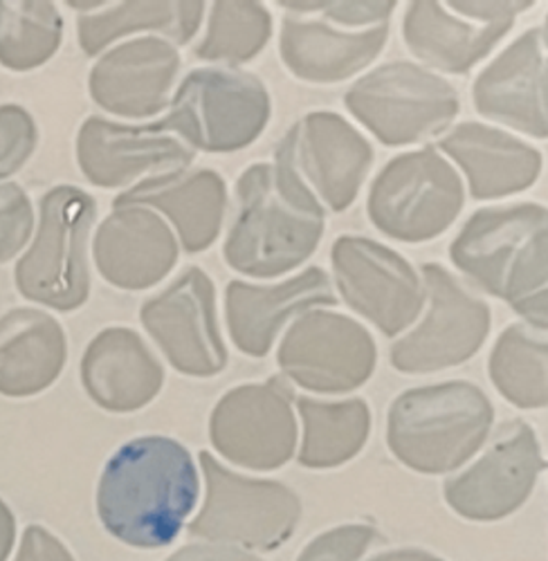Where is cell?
<instances>
[{"label": "cell", "mask_w": 548, "mask_h": 561, "mask_svg": "<svg viewBox=\"0 0 548 561\" xmlns=\"http://www.w3.org/2000/svg\"><path fill=\"white\" fill-rule=\"evenodd\" d=\"M295 126L274 151V162H256L237 182L239 211L222 256L232 270L274 278L297 270L324 237V207L295 162Z\"/></svg>", "instance_id": "cell-1"}, {"label": "cell", "mask_w": 548, "mask_h": 561, "mask_svg": "<svg viewBox=\"0 0 548 561\" xmlns=\"http://www.w3.org/2000/svg\"><path fill=\"white\" fill-rule=\"evenodd\" d=\"M198 501V472L185 445L142 436L122 445L98 485L100 522L130 548L169 546Z\"/></svg>", "instance_id": "cell-2"}, {"label": "cell", "mask_w": 548, "mask_h": 561, "mask_svg": "<svg viewBox=\"0 0 548 561\" xmlns=\"http://www.w3.org/2000/svg\"><path fill=\"white\" fill-rule=\"evenodd\" d=\"M546 227L541 205L486 207L470 216L449 248L456 267L541 333L548 325Z\"/></svg>", "instance_id": "cell-3"}, {"label": "cell", "mask_w": 548, "mask_h": 561, "mask_svg": "<svg viewBox=\"0 0 548 561\" xmlns=\"http://www.w3.org/2000/svg\"><path fill=\"white\" fill-rule=\"evenodd\" d=\"M492 420L488 396L470 382L409 389L389 407L387 445L414 472L447 474L479 451Z\"/></svg>", "instance_id": "cell-4"}, {"label": "cell", "mask_w": 548, "mask_h": 561, "mask_svg": "<svg viewBox=\"0 0 548 561\" xmlns=\"http://www.w3.org/2000/svg\"><path fill=\"white\" fill-rule=\"evenodd\" d=\"M38 211L36 237L16 263L14 284L34 304L72 312L90 297L88 239L98 203L79 186L59 184L41 198Z\"/></svg>", "instance_id": "cell-5"}, {"label": "cell", "mask_w": 548, "mask_h": 561, "mask_svg": "<svg viewBox=\"0 0 548 561\" xmlns=\"http://www.w3.org/2000/svg\"><path fill=\"white\" fill-rule=\"evenodd\" d=\"M270 115V92L256 75L198 68L180 83L167 119L194 151L232 153L254 142Z\"/></svg>", "instance_id": "cell-6"}, {"label": "cell", "mask_w": 548, "mask_h": 561, "mask_svg": "<svg viewBox=\"0 0 548 561\" xmlns=\"http://www.w3.org/2000/svg\"><path fill=\"white\" fill-rule=\"evenodd\" d=\"M344 104L387 147L423 142L459 115L461 106L452 83L407 61L380 66L355 81Z\"/></svg>", "instance_id": "cell-7"}, {"label": "cell", "mask_w": 548, "mask_h": 561, "mask_svg": "<svg viewBox=\"0 0 548 561\" xmlns=\"http://www.w3.org/2000/svg\"><path fill=\"white\" fill-rule=\"evenodd\" d=\"M464 203L459 173L430 147L387 162L372 184L367 214L387 237L425 243L441 237L461 214Z\"/></svg>", "instance_id": "cell-8"}, {"label": "cell", "mask_w": 548, "mask_h": 561, "mask_svg": "<svg viewBox=\"0 0 548 561\" xmlns=\"http://www.w3.org/2000/svg\"><path fill=\"white\" fill-rule=\"evenodd\" d=\"M205 503L190 526L192 537L243 543L267 552L286 543L301 519L299 496L279 481L248 479L201 451Z\"/></svg>", "instance_id": "cell-9"}, {"label": "cell", "mask_w": 548, "mask_h": 561, "mask_svg": "<svg viewBox=\"0 0 548 561\" xmlns=\"http://www.w3.org/2000/svg\"><path fill=\"white\" fill-rule=\"evenodd\" d=\"M533 5V0H419L404 12L402 36L411 55L423 64L449 75H468L511 32L513 21Z\"/></svg>", "instance_id": "cell-10"}, {"label": "cell", "mask_w": 548, "mask_h": 561, "mask_svg": "<svg viewBox=\"0 0 548 561\" xmlns=\"http://www.w3.org/2000/svg\"><path fill=\"white\" fill-rule=\"evenodd\" d=\"M293 400L295 393L282 378L227 391L209 417L212 445L246 470H279L297 447Z\"/></svg>", "instance_id": "cell-11"}, {"label": "cell", "mask_w": 548, "mask_h": 561, "mask_svg": "<svg viewBox=\"0 0 548 561\" xmlns=\"http://www.w3.org/2000/svg\"><path fill=\"white\" fill-rule=\"evenodd\" d=\"M378 351L355 319L327 310L304 312L286 333L277 362L286 376L315 393H349L376 370Z\"/></svg>", "instance_id": "cell-12"}, {"label": "cell", "mask_w": 548, "mask_h": 561, "mask_svg": "<svg viewBox=\"0 0 548 561\" xmlns=\"http://www.w3.org/2000/svg\"><path fill=\"white\" fill-rule=\"evenodd\" d=\"M430 312L416 331L393 344L391 366L400 373H436L475 357L490 333V308L464 290L443 265L421 267Z\"/></svg>", "instance_id": "cell-13"}, {"label": "cell", "mask_w": 548, "mask_h": 561, "mask_svg": "<svg viewBox=\"0 0 548 561\" xmlns=\"http://www.w3.org/2000/svg\"><path fill=\"white\" fill-rule=\"evenodd\" d=\"M331 263L342 299L385 335L393 337L419 319L425 288L398 252L364 237H340Z\"/></svg>", "instance_id": "cell-14"}, {"label": "cell", "mask_w": 548, "mask_h": 561, "mask_svg": "<svg viewBox=\"0 0 548 561\" xmlns=\"http://www.w3.org/2000/svg\"><path fill=\"white\" fill-rule=\"evenodd\" d=\"M140 321L175 370L194 378L225 370L227 348L218 331L216 290L205 270L187 267L142 306Z\"/></svg>", "instance_id": "cell-15"}, {"label": "cell", "mask_w": 548, "mask_h": 561, "mask_svg": "<svg viewBox=\"0 0 548 561\" xmlns=\"http://www.w3.org/2000/svg\"><path fill=\"white\" fill-rule=\"evenodd\" d=\"M544 465L533 427L515 420L496 432L490 449L470 470L445 483L443 494L464 519H504L526 503Z\"/></svg>", "instance_id": "cell-16"}, {"label": "cell", "mask_w": 548, "mask_h": 561, "mask_svg": "<svg viewBox=\"0 0 548 561\" xmlns=\"http://www.w3.org/2000/svg\"><path fill=\"white\" fill-rule=\"evenodd\" d=\"M196 151L164 117L147 126H124L88 117L77 135V162L88 182L102 190L130 184L151 171L187 169Z\"/></svg>", "instance_id": "cell-17"}, {"label": "cell", "mask_w": 548, "mask_h": 561, "mask_svg": "<svg viewBox=\"0 0 548 561\" xmlns=\"http://www.w3.org/2000/svg\"><path fill=\"white\" fill-rule=\"evenodd\" d=\"M180 72V53L171 41L147 36L126 41L90 70L93 102L119 117L142 119L169 106Z\"/></svg>", "instance_id": "cell-18"}, {"label": "cell", "mask_w": 548, "mask_h": 561, "mask_svg": "<svg viewBox=\"0 0 548 561\" xmlns=\"http://www.w3.org/2000/svg\"><path fill=\"white\" fill-rule=\"evenodd\" d=\"M477 111L535 139H546V25L524 32L475 81Z\"/></svg>", "instance_id": "cell-19"}, {"label": "cell", "mask_w": 548, "mask_h": 561, "mask_svg": "<svg viewBox=\"0 0 548 561\" xmlns=\"http://www.w3.org/2000/svg\"><path fill=\"white\" fill-rule=\"evenodd\" d=\"M93 256L100 274L119 290L158 286L178 263V241L169 225L147 207H117L95 233Z\"/></svg>", "instance_id": "cell-20"}, {"label": "cell", "mask_w": 548, "mask_h": 561, "mask_svg": "<svg viewBox=\"0 0 548 561\" xmlns=\"http://www.w3.org/2000/svg\"><path fill=\"white\" fill-rule=\"evenodd\" d=\"M295 162L317 196L333 211H344L369 175L374 149L342 115L315 111L295 124Z\"/></svg>", "instance_id": "cell-21"}, {"label": "cell", "mask_w": 548, "mask_h": 561, "mask_svg": "<svg viewBox=\"0 0 548 561\" xmlns=\"http://www.w3.org/2000/svg\"><path fill=\"white\" fill-rule=\"evenodd\" d=\"M335 304L329 274L322 267H308L286 284L267 288L232 280L225 290V319L241 353L265 357L290 317L312 306Z\"/></svg>", "instance_id": "cell-22"}, {"label": "cell", "mask_w": 548, "mask_h": 561, "mask_svg": "<svg viewBox=\"0 0 548 561\" xmlns=\"http://www.w3.org/2000/svg\"><path fill=\"white\" fill-rule=\"evenodd\" d=\"M81 385L98 407L130 413L156 400L164 368L140 335L113 325L88 344L81 357Z\"/></svg>", "instance_id": "cell-23"}, {"label": "cell", "mask_w": 548, "mask_h": 561, "mask_svg": "<svg viewBox=\"0 0 548 561\" xmlns=\"http://www.w3.org/2000/svg\"><path fill=\"white\" fill-rule=\"evenodd\" d=\"M117 207L162 211L178 229L182 248L196 254L218 239L227 209V186L216 171L180 169L135 184L115 198L113 209Z\"/></svg>", "instance_id": "cell-24"}, {"label": "cell", "mask_w": 548, "mask_h": 561, "mask_svg": "<svg viewBox=\"0 0 548 561\" xmlns=\"http://www.w3.org/2000/svg\"><path fill=\"white\" fill-rule=\"evenodd\" d=\"M389 23L349 30L317 19L284 16L279 53L284 66L308 83H338L376 61L385 50Z\"/></svg>", "instance_id": "cell-25"}, {"label": "cell", "mask_w": 548, "mask_h": 561, "mask_svg": "<svg viewBox=\"0 0 548 561\" xmlns=\"http://www.w3.org/2000/svg\"><path fill=\"white\" fill-rule=\"evenodd\" d=\"M438 149L464 169L475 201L506 198L530 190L541 173V156L520 137L466 122L438 139Z\"/></svg>", "instance_id": "cell-26"}, {"label": "cell", "mask_w": 548, "mask_h": 561, "mask_svg": "<svg viewBox=\"0 0 548 561\" xmlns=\"http://www.w3.org/2000/svg\"><path fill=\"white\" fill-rule=\"evenodd\" d=\"M68 342L61 323L36 308H12L0 317V396L32 398L64 373Z\"/></svg>", "instance_id": "cell-27"}, {"label": "cell", "mask_w": 548, "mask_h": 561, "mask_svg": "<svg viewBox=\"0 0 548 561\" xmlns=\"http://www.w3.org/2000/svg\"><path fill=\"white\" fill-rule=\"evenodd\" d=\"M205 14V3H117L77 21L83 55L95 57L113 41L133 32H160L185 45L194 38Z\"/></svg>", "instance_id": "cell-28"}, {"label": "cell", "mask_w": 548, "mask_h": 561, "mask_svg": "<svg viewBox=\"0 0 548 561\" xmlns=\"http://www.w3.org/2000/svg\"><path fill=\"white\" fill-rule=\"evenodd\" d=\"M304 417V445L299 462L310 470H331L353 460L369 440L372 411L364 400L319 402L297 400Z\"/></svg>", "instance_id": "cell-29"}, {"label": "cell", "mask_w": 548, "mask_h": 561, "mask_svg": "<svg viewBox=\"0 0 548 561\" xmlns=\"http://www.w3.org/2000/svg\"><path fill=\"white\" fill-rule=\"evenodd\" d=\"M546 333L513 323L501 333L490 353V378L494 389L520 409L548 404Z\"/></svg>", "instance_id": "cell-30"}, {"label": "cell", "mask_w": 548, "mask_h": 561, "mask_svg": "<svg viewBox=\"0 0 548 561\" xmlns=\"http://www.w3.org/2000/svg\"><path fill=\"white\" fill-rule=\"evenodd\" d=\"M64 41V19L55 3H5L0 21V66L27 72L48 64Z\"/></svg>", "instance_id": "cell-31"}, {"label": "cell", "mask_w": 548, "mask_h": 561, "mask_svg": "<svg viewBox=\"0 0 548 561\" xmlns=\"http://www.w3.org/2000/svg\"><path fill=\"white\" fill-rule=\"evenodd\" d=\"M272 36V14L261 3H214L198 59L239 66L252 61Z\"/></svg>", "instance_id": "cell-32"}, {"label": "cell", "mask_w": 548, "mask_h": 561, "mask_svg": "<svg viewBox=\"0 0 548 561\" xmlns=\"http://www.w3.org/2000/svg\"><path fill=\"white\" fill-rule=\"evenodd\" d=\"M34 207L16 182L0 180V265L10 263L32 239Z\"/></svg>", "instance_id": "cell-33"}, {"label": "cell", "mask_w": 548, "mask_h": 561, "mask_svg": "<svg viewBox=\"0 0 548 561\" xmlns=\"http://www.w3.org/2000/svg\"><path fill=\"white\" fill-rule=\"evenodd\" d=\"M279 5L293 14H322L335 25L367 30L389 23V16L398 3L396 0H367V3H357V0H351V3H335V0H319V3L301 0V3H295V0H282Z\"/></svg>", "instance_id": "cell-34"}, {"label": "cell", "mask_w": 548, "mask_h": 561, "mask_svg": "<svg viewBox=\"0 0 548 561\" xmlns=\"http://www.w3.org/2000/svg\"><path fill=\"white\" fill-rule=\"evenodd\" d=\"M36 142L34 117L16 104L0 106V180L16 173L32 158Z\"/></svg>", "instance_id": "cell-35"}, {"label": "cell", "mask_w": 548, "mask_h": 561, "mask_svg": "<svg viewBox=\"0 0 548 561\" xmlns=\"http://www.w3.org/2000/svg\"><path fill=\"white\" fill-rule=\"evenodd\" d=\"M376 530L364 524H349L315 537L297 561H357L376 539Z\"/></svg>", "instance_id": "cell-36"}, {"label": "cell", "mask_w": 548, "mask_h": 561, "mask_svg": "<svg viewBox=\"0 0 548 561\" xmlns=\"http://www.w3.org/2000/svg\"><path fill=\"white\" fill-rule=\"evenodd\" d=\"M14 561H77L66 543L43 526H27Z\"/></svg>", "instance_id": "cell-37"}, {"label": "cell", "mask_w": 548, "mask_h": 561, "mask_svg": "<svg viewBox=\"0 0 548 561\" xmlns=\"http://www.w3.org/2000/svg\"><path fill=\"white\" fill-rule=\"evenodd\" d=\"M167 561H263L246 550L220 543H196L175 550Z\"/></svg>", "instance_id": "cell-38"}, {"label": "cell", "mask_w": 548, "mask_h": 561, "mask_svg": "<svg viewBox=\"0 0 548 561\" xmlns=\"http://www.w3.org/2000/svg\"><path fill=\"white\" fill-rule=\"evenodd\" d=\"M16 543V517L12 507L0 499V561H8Z\"/></svg>", "instance_id": "cell-39"}, {"label": "cell", "mask_w": 548, "mask_h": 561, "mask_svg": "<svg viewBox=\"0 0 548 561\" xmlns=\"http://www.w3.org/2000/svg\"><path fill=\"white\" fill-rule=\"evenodd\" d=\"M369 561H443L441 557L432 554V552H425V550H389V552H383Z\"/></svg>", "instance_id": "cell-40"}, {"label": "cell", "mask_w": 548, "mask_h": 561, "mask_svg": "<svg viewBox=\"0 0 548 561\" xmlns=\"http://www.w3.org/2000/svg\"><path fill=\"white\" fill-rule=\"evenodd\" d=\"M3 12H5V3H0V21H3Z\"/></svg>", "instance_id": "cell-41"}]
</instances>
